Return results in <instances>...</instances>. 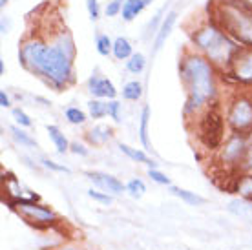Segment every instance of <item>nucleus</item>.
Wrapping results in <instances>:
<instances>
[{"label": "nucleus", "instance_id": "obj_1", "mask_svg": "<svg viewBox=\"0 0 252 250\" xmlns=\"http://www.w3.org/2000/svg\"><path fill=\"white\" fill-rule=\"evenodd\" d=\"M75 42L68 30H53L48 35H28L20 42L19 62L32 75L55 92L75 82Z\"/></svg>", "mask_w": 252, "mask_h": 250}, {"label": "nucleus", "instance_id": "obj_2", "mask_svg": "<svg viewBox=\"0 0 252 250\" xmlns=\"http://www.w3.org/2000/svg\"><path fill=\"white\" fill-rule=\"evenodd\" d=\"M220 69L208 59L192 48L183 51L179 59V77L187 92L183 115L187 123L192 121L207 108L220 102Z\"/></svg>", "mask_w": 252, "mask_h": 250}, {"label": "nucleus", "instance_id": "obj_3", "mask_svg": "<svg viewBox=\"0 0 252 250\" xmlns=\"http://www.w3.org/2000/svg\"><path fill=\"white\" fill-rule=\"evenodd\" d=\"M190 44L192 50L201 53L220 71L228 68L234 53L240 50V46L223 31L212 15H207L194 26V30L190 31Z\"/></svg>", "mask_w": 252, "mask_h": 250}, {"label": "nucleus", "instance_id": "obj_4", "mask_svg": "<svg viewBox=\"0 0 252 250\" xmlns=\"http://www.w3.org/2000/svg\"><path fill=\"white\" fill-rule=\"evenodd\" d=\"M210 15L238 46L252 48V11L247 9L240 0L216 2Z\"/></svg>", "mask_w": 252, "mask_h": 250}, {"label": "nucleus", "instance_id": "obj_5", "mask_svg": "<svg viewBox=\"0 0 252 250\" xmlns=\"http://www.w3.org/2000/svg\"><path fill=\"white\" fill-rule=\"evenodd\" d=\"M190 125L194 126L197 143L201 144L207 152H214L216 154L227 139V133H225L228 130L227 121H225V112H223L220 102L203 110Z\"/></svg>", "mask_w": 252, "mask_h": 250}, {"label": "nucleus", "instance_id": "obj_6", "mask_svg": "<svg viewBox=\"0 0 252 250\" xmlns=\"http://www.w3.org/2000/svg\"><path fill=\"white\" fill-rule=\"evenodd\" d=\"M225 121L230 133L252 135V94L251 92H236L227 99L223 108Z\"/></svg>", "mask_w": 252, "mask_h": 250}, {"label": "nucleus", "instance_id": "obj_7", "mask_svg": "<svg viewBox=\"0 0 252 250\" xmlns=\"http://www.w3.org/2000/svg\"><path fill=\"white\" fill-rule=\"evenodd\" d=\"M7 203L11 210H15L28 225L35 228H53L61 225L59 214L48 205H42L40 201H33L32 197H19V199H9Z\"/></svg>", "mask_w": 252, "mask_h": 250}, {"label": "nucleus", "instance_id": "obj_8", "mask_svg": "<svg viewBox=\"0 0 252 250\" xmlns=\"http://www.w3.org/2000/svg\"><path fill=\"white\" fill-rule=\"evenodd\" d=\"M249 141H251V137H247V135L228 133L225 143L216 152V163L220 164L223 172H227L230 175H236L240 172V164L243 161Z\"/></svg>", "mask_w": 252, "mask_h": 250}, {"label": "nucleus", "instance_id": "obj_9", "mask_svg": "<svg viewBox=\"0 0 252 250\" xmlns=\"http://www.w3.org/2000/svg\"><path fill=\"white\" fill-rule=\"evenodd\" d=\"M240 86L252 88V48H241L234 53L228 68L223 71Z\"/></svg>", "mask_w": 252, "mask_h": 250}, {"label": "nucleus", "instance_id": "obj_10", "mask_svg": "<svg viewBox=\"0 0 252 250\" xmlns=\"http://www.w3.org/2000/svg\"><path fill=\"white\" fill-rule=\"evenodd\" d=\"M86 177L94 183V187H97L99 190L106 192L110 195H123L126 192V185H123V181H119L115 175L104 174V172H86Z\"/></svg>", "mask_w": 252, "mask_h": 250}, {"label": "nucleus", "instance_id": "obj_11", "mask_svg": "<svg viewBox=\"0 0 252 250\" xmlns=\"http://www.w3.org/2000/svg\"><path fill=\"white\" fill-rule=\"evenodd\" d=\"M86 88L88 92L94 95V99H106L112 100L117 97V90H115L114 82L110 81L108 77H101L99 73L92 75L86 81Z\"/></svg>", "mask_w": 252, "mask_h": 250}, {"label": "nucleus", "instance_id": "obj_12", "mask_svg": "<svg viewBox=\"0 0 252 250\" xmlns=\"http://www.w3.org/2000/svg\"><path fill=\"white\" fill-rule=\"evenodd\" d=\"M176 20H177V11H168L166 15H164L163 24H161L158 35H156V38H154V53H158V51L164 46L166 38L170 37L172 30H174V26H176Z\"/></svg>", "mask_w": 252, "mask_h": 250}, {"label": "nucleus", "instance_id": "obj_13", "mask_svg": "<svg viewBox=\"0 0 252 250\" xmlns=\"http://www.w3.org/2000/svg\"><path fill=\"white\" fill-rule=\"evenodd\" d=\"M112 137H114V130L106 125H95L94 128H90L84 133V139H86V143L90 146H102V144H106Z\"/></svg>", "mask_w": 252, "mask_h": 250}, {"label": "nucleus", "instance_id": "obj_14", "mask_svg": "<svg viewBox=\"0 0 252 250\" xmlns=\"http://www.w3.org/2000/svg\"><path fill=\"white\" fill-rule=\"evenodd\" d=\"M232 192L241 195V199L252 201V174H243L238 172L236 175H232Z\"/></svg>", "mask_w": 252, "mask_h": 250}, {"label": "nucleus", "instance_id": "obj_15", "mask_svg": "<svg viewBox=\"0 0 252 250\" xmlns=\"http://www.w3.org/2000/svg\"><path fill=\"white\" fill-rule=\"evenodd\" d=\"M154 2V0H125V4H123V20L125 22H132L135 17H137L139 13H143L145 7H148Z\"/></svg>", "mask_w": 252, "mask_h": 250}, {"label": "nucleus", "instance_id": "obj_16", "mask_svg": "<svg viewBox=\"0 0 252 250\" xmlns=\"http://www.w3.org/2000/svg\"><path fill=\"white\" fill-rule=\"evenodd\" d=\"M119 150L125 154L128 159H132L135 163H141V164H146L148 168H158V163L148 157V154L143 150H139V148H132V146H128V144H119Z\"/></svg>", "mask_w": 252, "mask_h": 250}, {"label": "nucleus", "instance_id": "obj_17", "mask_svg": "<svg viewBox=\"0 0 252 250\" xmlns=\"http://www.w3.org/2000/svg\"><path fill=\"white\" fill-rule=\"evenodd\" d=\"M148 126H150V106L145 104L139 115V141L143 144L145 150H150V135H148Z\"/></svg>", "mask_w": 252, "mask_h": 250}, {"label": "nucleus", "instance_id": "obj_18", "mask_svg": "<svg viewBox=\"0 0 252 250\" xmlns=\"http://www.w3.org/2000/svg\"><path fill=\"white\" fill-rule=\"evenodd\" d=\"M46 131L50 133L51 143L55 144V148H57L59 154H66V152H69V144H71V143L66 139V135H64L63 130H61L59 126L48 125V126H46Z\"/></svg>", "mask_w": 252, "mask_h": 250}, {"label": "nucleus", "instance_id": "obj_19", "mask_svg": "<svg viewBox=\"0 0 252 250\" xmlns=\"http://www.w3.org/2000/svg\"><path fill=\"white\" fill-rule=\"evenodd\" d=\"M112 55H114L117 61H128V59L133 55V48H132V44H130V40H128L126 37L115 38Z\"/></svg>", "mask_w": 252, "mask_h": 250}, {"label": "nucleus", "instance_id": "obj_20", "mask_svg": "<svg viewBox=\"0 0 252 250\" xmlns=\"http://www.w3.org/2000/svg\"><path fill=\"white\" fill-rule=\"evenodd\" d=\"M170 192L176 197H179L181 201H185L187 205H192V207L205 205V199H203L201 195L195 194V192H190V190H185V188H179V187H170Z\"/></svg>", "mask_w": 252, "mask_h": 250}, {"label": "nucleus", "instance_id": "obj_21", "mask_svg": "<svg viewBox=\"0 0 252 250\" xmlns=\"http://www.w3.org/2000/svg\"><path fill=\"white\" fill-rule=\"evenodd\" d=\"M143 84L139 81H130L123 86V99L125 100H132V102H137L141 97H143Z\"/></svg>", "mask_w": 252, "mask_h": 250}, {"label": "nucleus", "instance_id": "obj_22", "mask_svg": "<svg viewBox=\"0 0 252 250\" xmlns=\"http://www.w3.org/2000/svg\"><path fill=\"white\" fill-rule=\"evenodd\" d=\"M9 133H11V137L20 144V146H28V148H37V141L24 131V128H20V126H11L9 128Z\"/></svg>", "mask_w": 252, "mask_h": 250}, {"label": "nucleus", "instance_id": "obj_23", "mask_svg": "<svg viewBox=\"0 0 252 250\" xmlns=\"http://www.w3.org/2000/svg\"><path fill=\"white\" fill-rule=\"evenodd\" d=\"M228 210L241 218H252V201L247 199H234L228 203Z\"/></svg>", "mask_w": 252, "mask_h": 250}, {"label": "nucleus", "instance_id": "obj_24", "mask_svg": "<svg viewBox=\"0 0 252 250\" xmlns=\"http://www.w3.org/2000/svg\"><path fill=\"white\" fill-rule=\"evenodd\" d=\"M88 113L92 119H102L108 115V100L92 99L88 102Z\"/></svg>", "mask_w": 252, "mask_h": 250}, {"label": "nucleus", "instance_id": "obj_25", "mask_svg": "<svg viewBox=\"0 0 252 250\" xmlns=\"http://www.w3.org/2000/svg\"><path fill=\"white\" fill-rule=\"evenodd\" d=\"M164 11H166V7H161V9H158V13L148 20V24H146V28H145V38L146 40H148L150 37H156V35H158L159 28H161V24H163Z\"/></svg>", "mask_w": 252, "mask_h": 250}, {"label": "nucleus", "instance_id": "obj_26", "mask_svg": "<svg viewBox=\"0 0 252 250\" xmlns=\"http://www.w3.org/2000/svg\"><path fill=\"white\" fill-rule=\"evenodd\" d=\"M146 68V59L143 53H133L128 61H126V69L133 73V75H139V73H143Z\"/></svg>", "mask_w": 252, "mask_h": 250}, {"label": "nucleus", "instance_id": "obj_27", "mask_svg": "<svg viewBox=\"0 0 252 250\" xmlns=\"http://www.w3.org/2000/svg\"><path fill=\"white\" fill-rule=\"evenodd\" d=\"M64 117H66V121H68L69 125H75V126H81L88 121V115L77 106L66 108V110H64Z\"/></svg>", "mask_w": 252, "mask_h": 250}, {"label": "nucleus", "instance_id": "obj_28", "mask_svg": "<svg viewBox=\"0 0 252 250\" xmlns=\"http://www.w3.org/2000/svg\"><path fill=\"white\" fill-rule=\"evenodd\" d=\"M126 192L132 195L133 199H141L146 192V185L143 179H139V177H133L130 181L126 183Z\"/></svg>", "mask_w": 252, "mask_h": 250}, {"label": "nucleus", "instance_id": "obj_29", "mask_svg": "<svg viewBox=\"0 0 252 250\" xmlns=\"http://www.w3.org/2000/svg\"><path fill=\"white\" fill-rule=\"evenodd\" d=\"M95 48H97V53L101 57H108L112 53V50H114V40L108 37V35L101 33V35H97V38H95Z\"/></svg>", "mask_w": 252, "mask_h": 250}, {"label": "nucleus", "instance_id": "obj_30", "mask_svg": "<svg viewBox=\"0 0 252 250\" xmlns=\"http://www.w3.org/2000/svg\"><path fill=\"white\" fill-rule=\"evenodd\" d=\"M11 115H13V119H15V123H17V126H20V128H32L33 126L32 117H30L22 108H13Z\"/></svg>", "mask_w": 252, "mask_h": 250}, {"label": "nucleus", "instance_id": "obj_31", "mask_svg": "<svg viewBox=\"0 0 252 250\" xmlns=\"http://www.w3.org/2000/svg\"><path fill=\"white\" fill-rule=\"evenodd\" d=\"M88 197L97 201V203H101V205H106V207L114 203V195L106 194V192H102V190H95V188H90L88 190Z\"/></svg>", "mask_w": 252, "mask_h": 250}, {"label": "nucleus", "instance_id": "obj_32", "mask_svg": "<svg viewBox=\"0 0 252 250\" xmlns=\"http://www.w3.org/2000/svg\"><path fill=\"white\" fill-rule=\"evenodd\" d=\"M148 177H150L154 183H158V185H163V187H172V181L170 177L166 174H163L161 170L158 168H148Z\"/></svg>", "mask_w": 252, "mask_h": 250}, {"label": "nucleus", "instance_id": "obj_33", "mask_svg": "<svg viewBox=\"0 0 252 250\" xmlns=\"http://www.w3.org/2000/svg\"><path fill=\"white\" fill-rule=\"evenodd\" d=\"M240 172L243 174H252V139L249 141V146H247V152L243 156V161L240 164Z\"/></svg>", "mask_w": 252, "mask_h": 250}, {"label": "nucleus", "instance_id": "obj_34", "mask_svg": "<svg viewBox=\"0 0 252 250\" xmlns=\"http://www.w3.org/2000/svg\"><path fill=\"white\" fill-rule=\"evenodd\" d=\"M121 108H123V104L119 100H108V117H112L114 123H121Z\"/></svg>", "mask_w": 252, "mask_h": 250}, {"label": "nucleus", "instance_id": "obj_35", "mask_svg": "<svg viewBox=\"0 0 252 250\" xmlns=\"http://www.w3.org/2000/svg\"><path fill=\"white\" fill-rule=\"evenodd\" d=\"M123 4H125V0H110L106 4V17H117L121 11H123Z\"/></svg>", "mask_w": 252, "mask_h": 250}, {"label": "nucleus", "instance_id": "obj_36", "mask_svg": "<svg viewBox=\"0 0 252 250\" xmlns=\"http://www.w3.org/2000/svg\"><path fill=\"white\" fill-rule=\"evenodd\" d=\"M86 9H88L90 19L94 20V22L101 19V6H99L97 0H86Z\"/></svg>", "mask_w": 252, "mask_h": 250}, {"label": "nucleus", "instance_id": "obj_37", "mask_svg": "<svg viewBox=\"0 0 252 250\" xmlns=\"http://www.w3.org/2000/svg\"><path fill=\"white\" fill-rule=\"evenodd\" d=\"M40 163H42V166H44V168H48V170H53V172H63V174H69L68 166L55 163V161H51V159H42Z\"/></svg>", "mask_w": 252, "mask_h": 250}, {"label": "nucleus", "instance_id": "obj_38", "mask_svg": "<svg viewBox=\"0 0 252 250\" xmlns=\"http://www.w3.org/2000/svg\"><path fill=\"white\" fill-rule=\"evenodd\" d=\"M69 152L75 154V156H81V157H86L90 154L88 148H86L82 143H77V141H73V143L69 144Z\"/></svg>", "mask_w": 252, "mask_h": 250}, {"label": "nucleus", "instance_id": "obj_39", "mask_svg": "<svg viewBox=\"0 0 252 250\" xmlns=\"http://www.w3.org/2000/svg\"><path fill=\"white\" fill-rule=\"evenodd\" d=\"M0 106L11 108V100H9V95L6 94V90H2V92H0Z\"/></svg>", "mask_w": 252, "mask_h": 250}, {"label": "nucleus", "instance_id": "obj_40", "mask_svg": "<svg viewBox=\"0 0 252 250\" xmlns=\"http://www.w3.org/2000/svg\"><path fill=\"white\" fill-rule=\"evenodd\" d=\"M53 250H84L81 247V245H75V243H64L61 245V247H57V249H53Z\"/></svg>", "mask_w": 252, "mask_h": 250}, {"label": "nucleus", "instance_id": "obj_41", "mask_svg": "<svg viewBox=\"0 0 252 250\" xmlns=\"http://www.w3.org/2000/svg\"><path fill=\"white\" fill-rule=\"evenodd\" d=\"M0 24H2V33L6 35V33H7V20H6V17H2V20H0Z\"/></svg>", "mask_w": 252, "mask_h": 250}, {"label": "nucleus", "instance_id": "obj_42", "mask_svg": "<svg viewBox=\"0 0 252 250\" xmlns=\"http://www.w3.org/2000/svg\"><path fill=\"white\" fill-rule=\"evenodd\" d=\"M240 2L247 7V9H251L252 11V0H240Z\"/></svg>", "mask_w": 252, "mask_h": 250}, {"label": "nucleus", "instance_id": "obj_43", "mask_svg": "<svg viewBox=\"0 0 252 250\" xmlns=\"http://www.w3.org/2000/svg\"><path fill=\"white\" fill-rule=\"evenodd\" d=\"M7 2H9V0H0V7H6Z\"/></svg>", "mask_w": 252, "mask_h": 250}, {"label": "nucleus", "instance_id": "obj_44", "mask_svg": "<svg viewBox=\"0 0 252 250\" xmlns=\"http://www.w3.org/2000/svg\"><path fill=\"white\" fill-rule=\"evenodd\" d=\"M251 94H252V92H251Z\"/></svg>", "mask_w": 252, "mask_h": 250}]
</instances>
